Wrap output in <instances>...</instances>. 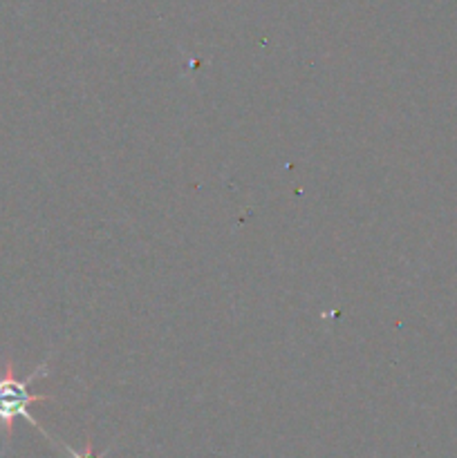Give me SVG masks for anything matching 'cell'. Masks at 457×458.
Instances as JSON below:
<instances>
[{
    "instance_id": "cell-1",
    "label": "cell",
    "mask_w": 457,
    "mask_h": 458,
    "mask_svg": "<svg viewBox=\"0 0 457 458\" xmlns=\"http://www.w3.org/2000/svg\"><path fill=\"white\" fill-rule=\"evenodd\" d=\"M47 367H49L47 360H45L40 362V365L36 367L27 378H16L13 362L9 360V358L3 362V374H0V428H3V438H4L3 452L7 450L9 443H12L13 423H16V419H25L31 428L39 429L47 441L54 443V445L58 443V438H54L30 411V407L34 405V403L54 401V396H47V394L30 392L31 383H36L39 378H45V376H47Z\"/></svg>"
},
{
    "instance_id": "cell-2",
    "label": "cell",
    "mask_w": 457,
    "mask_h": 458,
    "mask_svg": "<svg viewBox=\"0 0 457 458\" xmlns=\"http://www.w3.org/2000/svg\"><path fill=\"white\" fill-rule=\"evenodd\" d=\"M58 447H63V452H65L70 458H110V450L103 452V454H97V450H94V441H92V434L88 437V441H85V450L83 452H76L74 447L67 445V443L58 441L56 443Z\"/></svg>"
}]
</instances>
